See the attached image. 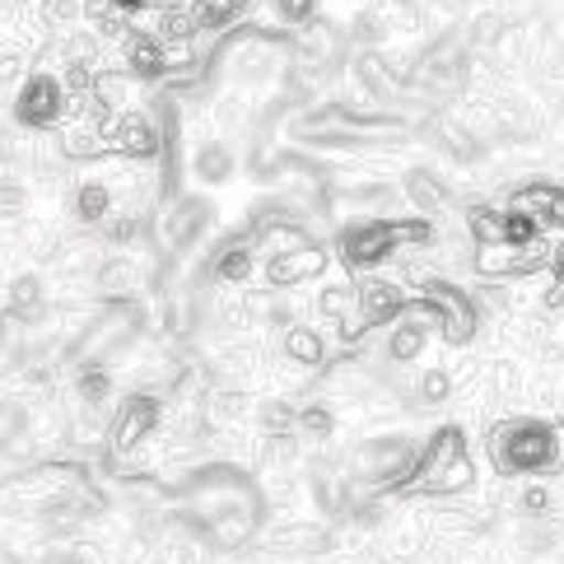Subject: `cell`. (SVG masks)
I'll list each match as a JSON object with an SVG mask.
<instances>
[{
    "instance_id": "6da1fadb",
    "label": "cell",
    "mask_w": 564,
    "mask_h": 564,
    "mask_svg": "<svg viewBox=\"0 0 564 564\" xmlns=\"http://www.w3.org/2000/svg\"><path fill=\"white\" fill-rule=\"evenodd\" d=\"M490 457L503 476H541L560 467V438L546 420H509L490 434Z\"/></svg>"
},
{
    "instance_id": "7a4b0ae2",
    "label": "cell",
    "mask_w": 564,
    "mask_h": 564,
    "mask_svg": "<svg viewBox=\"0 0 564 564\" xmlns=\"http://www.w3.org/2000/svg\"><path fill=\"white\" fill-rule=\"evenodd\" d=\"M66 104H70L66 79L52 75V70H33L24 85H19L10 112H14V122L24 131H47V127L66 122Z\"/></svg>"
},
{
    "instance_id": "3957f363",
    "label": "cell",
    "mask_w": 564,
    "mask_h": 564,
    "mask_svg": "<svg viewBox=\"0 0 564 564\" xmlns=\"http://www.w3.org/2000/svg\"><path fill=\"white\" fill-rule=\"evenodd\" d=\"M104 150L127 154V159H135V164H145V159H154V150H159V127L140 108L112 112L104 122Z\"/></svg>"
},
{
    "instance_id": "277c9868",
    "label": "cell",
    "mask_w": 564,
    "mask_h": 564,
    "mask_svg": "<svg viewBox=\"0 0 564 564\" xmlns=\"http://www.w3.org/2000/svg\"><path fill=\"white\" fill-rule=\"evenodd\" d=\"M392 252H397L392 219H369V225H350L340 234V257H346V267H355V271H369L378 261H388Z\"/></svg>"
},
{
    "instance_id": "5b68a950",
    "label": "cell",
    "mask_w": 564,
    "mask_h": 564,
    "mask_svg": "<svg viewBox=\"0 0 564 564\" xmlns=\"http://www.w3.org/2000/svg\"><path fill=\"white\" fill-rule=\"evenodd\" d=\"M425 304L434 308V317H438V332L453 340V346H462V340H471V332H476V308H471V299L462 294V290H453V285H443V280H425Z\"/></svg>"
},
{
    "instance_id": "8992f818",
    "label": "cell",
    "mask_w": 564,
    "mask_h": 564,
    "mask_svg": "<svg viewBox=\"0 0 564 564\" xmlns=\"http://www.w3.org/2000/svg\"><path fill=\"white\" fill-rule=\"evenodd\" d=\"M159 425V401L145 397V392H135L127 397L122 406H117L112 415V425H108V443H112V453H131L140 448V443L150 438V430Z\"/></svg>"
},
{
    "instance_id": "52a82bcc",
    "label": "cell",
    "mask_w": 564,
    "mask_h": 564,
    "mask_svg": "<svg viewBox=\"0 0 564 564\" xmlns=\"http://www.w3.org/2000/svg\"><path fill=\"white\" fill-rule=\"evenodd\" d=\"M397 317H406L401 290L388 285V280H369V285L359 290V327H382V322H397Z\"/></svg>"
},
{
    "instance_id": "ba28073f",
    "label": "cell",
    "mask_w": 564,
    "mask_h": 564,
    "mask_svg": "<svg viewBox=\"0 0 564 564\" xmlns=\"http://www.w3.org/2000/svg\"><path fill=\"white\" fill-rule=\"evenodd\" d=\"M322 267H327V257H322V248L299 243V248L275 252V257L267 261V280H271V285H299V280L317 275Z\"/></svg>"
},
{
    "instance_id": "9c48e42d",
    "label": "cell",
    "mask_w": 564,
    "mask_h": 564,
    "mask_svg": "<svg viewBox=\"0 0 564 564\" xmlns=\"http://www.w3.org/2000/svg\"><path fill=\"white\" fill-rule=\"evenodd\" d=\"M117 210V196L104 177H85V183H75V219L79 225H108Z\"/></svg>"
},
{
    "instance_id": "30bf717a",
    "label": "cell",
    "mask_w": 564,
    "mask_h": 564,
    "mask_svg": "<svg viewBox=\"0 0 564 564\" xmlns=\"http://www.w3.org/2000/svg\"><path fill=\"white\" fill-rule=\"evenodd\" d=\"M135 89H140V79L131 70H98L94 75V98L108 112H131L135 108Z\"/></svg>"
},
{
    "instance_id": "8fae6325",
    "label": "cell",
    "mask_w": 564,
    "mask_h": 564,
    "mask_svg": "<svg viewBox=\"0 0 564 564\" xmlns=\"http://www.w3.org/2000/svg\"><path fill=\"white\" fill-rule=\"evenodd\" d=\"M10 317L14 322H43L47 317V285H43V275H14V285H10Z\"/></svg>"
},
{
    "instance_id": "7c38bea8",
    "label": "cell",
    "mask_w": 564,
    "mask_h": 564,
    "mask_svg": "<svg viewBox=\"0 0 564 564\" xmlns=\"http://www.w3.org/2000/svg\"><path fill=\"white\" fill-rule=\"evenodd\" d=\"M135 285H140V261L135 257H108L94 275V290L104 299H127V294H135Z\"/></svg>"
},
{
    "instance_id": "4fadbf2b",
    "label": "cell",
    "mask_w": 564,
    "mask_h": 564,
    "mask_svg": "<svg viewBox=\"0 0 564 564\" xmlns=\"http://www.w3.org/2000/svg\"><path fill=\"white\" fill-rule=\"evenodd\" d=\"M56 140H62L66 159H94L98 150H104V127H94V122H62V127H56Z\"/></svg>"
},
{
    "instance_id": "5bb4252c",
    "label": "cell",
    "mask_w": 564,
    "mask_h": 564,
    "mask_svg": "<svg viewBox=\"0 0 564 564\" xmlns=\"http://www.w3.org/2000/svg\"><path fill=\"white\" fill-rule=\"evenodd\" d=\"M196 24L206 33H225L248 14V0H196Z\"/></svg>"
},
{
    "instance_id": "9a60e30c",
    "label": "cell",
    "mask_w": 564,
    "mask_h": 564,
    "mask_svg": "<svg viewBox=\"0 0 564 564\" xmlns=\"http://www.w3.org/2000/svg\"><path fill=\"white\" fill-rule=\"evenodd\" d=\"M285 355L294 359V365H304V369H317L322 365V336L313 332V327H290L285 332Z\"/></svg>"
},
{
    "instance_id": "2e32d148",
    "label": "cell",
    "mask_w": 564,
    "mask_h": 564,
    "mask_svg": "<svg viewBox=\"0 0 564 564\" xmlns=\"http://www.w3.org/2000/svg\"><path fill=\"white\" fill-rule=\"evenodd\" d=\"M108 392H112V378H108V369H104V365H85V369L75 373V397L85 401L89 411H94V406H104Z\"/></svg>"
},
{
    "instance_id": "e0dca14e",
    "label": "cell",
    "mask_w": 564,
    "mask_h": 564,
    "mask_svg": "<svg viewBox=\"0 0 564 564\" xmlns=\"http://www.w3.org/2000/svg\"><path fill=\"white\" fill-rule=\"evenodd\" d=\"M252 275V248L248 243H234L215 257V280H225V285H243Z\"/></svg>"
},
{
    "instance_id": "ac0fdd59",
    "label": "cell",
    "mask_w": 564,
    "mask_h": 564,
    "mask_svg": "<svg viewBox=\"0 0 564 564\" xmlns=\"http://www.w3.org/2000/svg\"><path fill=\"white\" fill-rule=\"evenodd\" d=\"M192 169H196L200 183H225L229 169H234V159H229L225 145H200V150L192 154Z\"/></svg>"
},
{
    "instance_id": "d6986e66",
    "label": "cell",
    "mask_w": 564,
    "mask_h": 564,
    "mask_svg": "<svg viewBox=\"0 0 564 564\" xmlns=\"http://www.w3.org/2000/svg\"><path fill=\"white\" fill-rule=\"evenodd\" d=\"M135 238H140V215L135 210H117L104 225V243H112V248H131Z\"/></svg>"
},
{
    "instance_id": "ffe728a7",
    "label": "cell",
    "mask_w": 564,
    "mask_h": 564,
    "mask_svg": "<svg viewBox=\"0 0 564 564\" xmlns=\"http://www.w3.org/2000/svg\"><path fill=\"white\" fill-rule=\"evenodd\" d=\"M471 234H476L480 248H499V243H503V215L476 206V210H471Z\"/></svg>"
},
{
    "instance_id": "44dd1931",
    "label": "cell",
    "mask_w": 564,
    "mask_h": 564,
    "mask_svg": "<svg viewBox=\"0 0 564 564\" xmlns=\"http://www.w3.org/2000/svg\"><path fill=\"white\" fill-rule=\"evenodd\" d=\"M406 196L415 200L420 210H434V206H443V187L434 183L430 173H411V177H406Z\"/></svg>"
},
{
    "instance_id": "7402d4cb",
    "label": "cell",
    "mask_w": 564,
    "mask_h": 564,
    "mask_svg": "<svg viewBox=\"0 0 564 564\" xmlns=\"http://www.w3.org/2000/svg\"><path fill=\"white\" fill-rule=\"evenodd\" d=\"M261 425L271 434H290V430H299V411H290L285 401H267V406H261Z\"/></svg>"
},
{
    "instance_id": "603a6c76",
    "label": "cell",
    "mask_w": 564,
    "mask_h": 564,
    "mask_svg": "<svg viewBox=\"0 0 564 564\" xmlns=\"http://www.w3.org/2000/svg\"><path fill=\"white\" fill-rule=\"evenodd\" d=\"M453 392V378L443 369H430L425 378H420V401H430V406H438V401H448Z\"/></svg>"
},
{
    "instance_id": "cb8c5ba5",
    "label": "cell",
    "mask_w": 564,
    "mask_h": 564,
    "mask_svg": "<svg viewBox=\"0 0 564 564\" xmlns=\"http://www.w3.org/2000/svg\"><path fill=\"white\" fill-rule=\"evenodd\" d=\"M299 434H308V438H327V434H332V411H327V406H308V411H299Z\"/></svg>"
},
{
    "instance_id": "d4e9b609",
    "label": "cell",
    "mask_w": 564,
    "mask_h": 564,
    "mask_svg": "<svg viewBox=\"0 0 564 564\" xmlns=\"http://www.w3.org/2000/svg\"><path fill=\"white\" fill-rule=\"evenodd\" d=\"M551 509V490L546 486H528L522 490V513H546Z\"/></svg>"
},
{
    "instance_id": "484cf974",
    "label": "cell",
    "mask_w": 564,
    "mask_h": 564,
    "mask_svg": "<svg viewBox=\"0 0 564 564\" xmlns=\"http://www.w3.org/2000/svg\"><path fill=\"white\" fill-rule=\"evenodd\" d=\"M275 10L285 14V19H304L313 10V0H275Z\"/></svg>"
},
{
    "instance_id": "4316f807",
    "label": "cell",
    "mask_w": 564,
    "mask_h": 564,
    "mask_svg": "<svg viewBox=\"0 0 564 564\" xmlns=\"http://www.w3.org/2000/svg\"><path fill=\"white\" fill-rule=\"evenodd\" d=\"M169 6H183V0H150V10H169Z\"/></svg>"
},
{
    "instance_id": "83f0119b",
    "label": "cell",
    "mask_w": 564,
    "mask_h": 564,
    "mask_svg": "<svg viewBox=\"0 0 564 564\" xmlns=\"http://www.w3.org/2000/svg\"><path fill=\"white\" fill-rule=\"evenodd\" d=\"M14 6H29V0H14ZM37 6H43V0H37Z\"/></svg>"
},
{
    "instance_id": "f1b7e54d",
    "label": "cell",
    "mask_w": 564,
    "mask_h": 564,
    "mask_svg": "<svg viewBox=\"0 0 564 564\" xmlns=\"http://www.w3.org/2000/svg\"><path fill=\"white\" fill-rule=\"evenodd\" d=\"M6 66H10V62H0V70H6ZM10 70H14V66H10Z\"/></svg>"
}]
</instances>
